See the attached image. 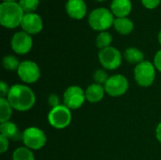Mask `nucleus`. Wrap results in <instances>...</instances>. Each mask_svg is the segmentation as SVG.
I'll return each mask as SVG.
<instances>
[{
    "label": "nucleus",
    "mask_w": 161,
    "mask_h": 160,
    "mask_svg": "<svg viewBox=\"0 0 161 160\" xmlns=\"http://www.w3.org/2000/svg\"><path fill=\"white\" fill-rule=\"evenodd\" d=\"M125 59L131 64H139L144 60V54L142 50L136 47H129L124 53Z\"/></svg>",
    "instance_id": "obj_18"
},
{
    "label": "nucleus",
    "mask_w": 161,
    "mask_h": 160,
    "mask_svg": "<svg viewBox=\"0 0 161 160\" xmlns=\"http://www.w3.org/2000/svg\"><path fill=\"white\" fill-rule=\"evenodd\" d=\"M156 138L158 141V142L161 143V122L158 124V126L156 128Z\"/></svg>",
    "instance_id": "obj_30"
},
{
    "label": "nucleus",
    "mask_w": 161,
    "mask_h": 160,
    "mask_svg": "<svg viewBox=\"0 0 161 160\" xmlns=\"http://www.w3.org/2000/svg\"><path fill=\"white\" fill-rule=\"evenodd\" d=\"M85 101H87L85 91L79 86H70L63 92V105L71 110L80 108L84 105Z\"/></svg>",
    "instance_id": "obj_8"
},
{
    "label": "nucleus",
    "mask_w": 161,
    "mask_h": 160,
    "mask_svg": "<svg viewBox=\"0 0 161 160\" xmlns=\"http://www.w3.org/2000/svg\"><path fill=\"white\" fill-rule=\"evenodd\" d=\"M110 9L117 18L127 17L132 10L131 0H112Z\"/></svg>",
    "instance_id": "obj_15"
},
{
    "label": "nucleus",
    "mask_w": 161,
    "mask_h": 160,
    "mask_svg": "<svg viewBox=\"0 0 161 160\" xmlns=\"http://www.w3.org/2000/svg\"><path fill=\"white\" fill-rule=\"evenodd\" d=\"M0 134L5 136L10 141L22 140V135L19 131L17 124L11 121L0 124Z\"/></svg>",
    "instance_id": "obj_16"
},
{
    "label": "nucleus",
    "mask_w": 161,
    "mask_h": 160,
    "mask_svg": "<svg viewBox=\"0 0 161 160\" xmlns=\"http://www.w3.org/2000/svg\"><path fill=\"white\" fill-rule=\"evenodd\" d=\"M154 65L156 69L161 73V49L156 53L154 57Z\"/></svg>",
    "instance_id": "obj_29"
},
{
    "label": "nucleus",
    "mask_w": 161,
    "mask_h": 160,
    "mask_svg": "<svg viewBox=\"0 0 161 160\" xmlns=\"http://www.w3.org/2000/svg\"><path fill=\"white\" fill-rule=\"evenodd\" d=\"M106 93L111 97H120L126 93L129 88L128 79L123 74H113L109 76L104 85Z\"/></svg>",
    "instance_id": "obj_9"
},
{
    "label": "nucleus",
    "mask_w": 161,
    "mask_h": 160,
    "mask_svg": "<svg viewBox=\"0 0 161 160\" xmlns=\"http://www.w3.org/2000/svg\"><path fill=\"white\" fill-rule=\"evenodd\" d=\"M8 145H9V140L0 134V153L1 154L6 153L7 150L8 149Z\"/></svg>",
    "instance_id": "obj_25"
},
{
    "label": "nucleus",
    "mask_w": 161,
    "mask_h": 160,
    "mask_svg": "<svg viewBox=\"0 0 161 160\" xmlns=\"http://www.w3.org/2000/svg\"><path fill=\"white\" fill-rule=\"evenodd\" d=\"M158 41H159V43H160L161 45V30L160 32L158 33Z\"/></svg>",
    "instance_id": "obj_31"
},
{
    "label": "nucleus",
    "mask_w": 161,
    "mask_h": 160,
    "mask_svg": "<svg viewBox=\"0 0 161 160\" xmlns=\"http://www.w3.org/2000/svg\"><path fill=\"white\" fill-rule=\"evenodd\" d=\"M40 4V0H19V5L25 13L34 12Z\"/></svg>",
    "instance_id": "obj_23"
},
{
    "label": "nucleus",
    "mask_w": 161,
    "mask_h": 160,
    "mask_svg": "<svg viewBox=\"0 0 161 160\" xmlns=\"http://www.w3.org/2000/svg\"><path fill=\"white\" fill-rule=\"evenodd\" d=\"M108 78H109V76H108V73L106 72V70H103V69H98L93 74L94 83H97V84H100L103 86L107 83Z\"/></svg>",
    "instance_id": "obj_24"
},
{
    "label": "nucleus",
    "mask_w": 161,
    "mask_h": 160,
    "mask_svg": "<svg viewBox=\"0 0 161 160\" xmlns=\"http://www.w3.org/2000/svg\"><path fill=\"white\" fill-rule=\"evenodd\" d=\"M161 0H142V5L149 9H153L156 8L159 4H160Z\"/></svg>",
    "instance_id": "obj_28"
},
{
    "label": "nucleus",
    "mask_w": 161,
    "mask_h": 160,
    "mask_svg": "<svg viewBox=\"0 0 161 160\" xmlns=\"http://www.w3.org/2000/svg\"><path fill=\"white\" fill-rule=\"evenodd\" d=\"M96 1H99V2H102V1H105V0H96Z\"/></svg>",
    "instance_id": "obj_33"
},
{
    "label": "nucleus",
    "mask_w": 161,
    "mask_h": 160,
    "mask_svg": "<svg viewBox=\"0 0 161 160\" xmlns=\"http://www.w3.org/2000/svg\"><path fill=\"white\" fill-rule=\"evenodd\" d=\"M115 30L121 35H128L134 29V23L127 17L116 18L113 23Z\"/></svg>",
    "instance_id": "obj_17"
},
{
    "label": "nucleus",
    "mask_w": 161,
    "mask_h": 160,
    "mask_svg": "<svg viewBox=\"0 0 161 160\" xmlns=\"http://www.w3.org/2000/svg\"><path fill=\"white\" fill-rule=\"evenodd\" d=\"M21 27L23 28V31L28 33L29 35L38 34L42 31L43 27L42 20L41 16L37 13H25Z\"/></svg>",
    "instance_id": "obj_12"
},
{
    "label": "nucleus",
    "mask_w": 161,
    "mask_h": 160,
    "mask_svg": "<svg viewBox=\"0 0 161 160\" xmlns=\"http://www.w3.org/2000/svg\"><path fill=\"white\" fill-rule=\"evenodd\" d=\"M7 99L13 109L21 112L30 110L36 103L34 91L25 84L12 85L9 89Z\"/></svg>",
    "instance_id": "obj_1"
},
{
    "label": "nucleus",
    "mask_w": 161,
    "mask_h": 160,
    "mask_svg": "<svg viewBox=\"0 0 161 160\" xmlns=\"http://www.w3.org/2000/svg\"><path fill=\"white\" fill-rule=\"evenodd\" d=\"M9 89H10V87L8 85L7 82L1 81L0 82V97L1 98H7V96L9 92Z\"/></svg>",
    "instance_id": "obj_27"
},
{
    "label": "nucleus",
    "mask_w": 161,
    "mask_h": 160,
    "mask_svg": "<svg viewBox=\"0 0 161 160\" xmlns=\"http://www.w3.org/2000/svg\"><path fill=\"white\" fill-rule=\"evenodd\" d=\"M17 74L23 83L33 84L40 79L41 69L36 62L32 60H24L20 63Z\"/></svg>",
    "instance_id": "obj_10"
},
{
    "label": "nucleus",
    "mask_w": 161,
    "mask_h": 160,
    "mask_svg": "<svg viewBox=\"0 0 161 160\" xmlns=\"http://www.w3.org/2000/svg\"><path fill=\"white\" fill-rule=\"evenodd\" d=\"M25 12L16 2H2L0 5V24L9 29L21 25Z\"/></svg>",
    "instance_id": "obj_2"
},
{
    "label": "nucleus",
    "mask_w": 161,
    "mask_h": 160,
    "mask_svg": "<svg viewBox=\"0 0 161 160\" xmlns=\"http://www.w3.org/2000/svg\"><path fill=\"white\" fill-rule=\"evenodd\" d=\"M105 87L97 83H92L89 85L85 90L86 100L92 104H96L102 101L105 96Z\"/></svg>",
    "instance_id": "obj_14"
},
{
    "label": "nucleus",
    "mask_w": 161,
    "mask_h": 160,
    "mask_svg": "<svg viewBox=\"0 0 161 160\" xmlns=\"http://www.w3.org/2000/svg\"><path fill=\"white\" fill-rule=\"evenodd\" d=\"M113 13L105 8H98L93 9L88 18L90 26L96 31H106L113 25Z\"/></svg>",
    "instance_id": "obj_3"
},
{
    "label": "nucleus",
    "mask_w": 161,
    "mask_h": 160,
    "mask_svg": "<svg viewBox=\"0 0 161 160\" xmlns=\"http://www.w3.org/2000/svg\"><path fill=\"white\" fill-rule=\"evenodd\" d=\"M72 110L63 104L50 109L47 120L49 124L55 129H64L68 127L72 122Z\"/></svg>",
    "instance_id": "obj_6"
},
{
    "label": "nucleus",
    "mask_w": 161,
    "mask_h": 160,
    "mask_svg": "<svg viewBox=\"0 0 161 160\" xmlns=\"http://www.w3.org/2000/svg\"><path fill=\"white\" fill-rule=\"evenodd\" d=\"M12 110L13 108L8 99L0 97V124L10 121Z\"/></svg>",
    "instance_id": "obj_19"
},
{
    "label": "nucleus",
    "mask_w": 161,
    "mask_h": 160,
    "mask_svg": "<svg viewBox=\"0 0 161 160\" xmlns=\"http://www.w3.org/2000/svg\"><path fill=\"white\" fill-rule=\"evenodd\" d=\"M98 58L102 67L108 71L118 69L123 62V55L117 48L113 46L100 50Z\"/></svg>",
    "instance_id": "obj_7"
},
{
    "label": "nucleus",
    "mask_w": 161,
    "mask_h": 160,
    "mask_svg": "<svg viewBox=\"0 0 161 160\" xmlns=\"http://www.w3.org/2000/svg\"><path fill=\"white\" fill-rule=\"evenodd\" d=\"M133 74L136 83L140 87L148 88L153 85L156 79L157 69L151 61L143 60L135 66Z\"/></svg>",
    "instance_id": "obj_4"
},
{
    "label": "nucleus",
    "mask_w": 161,
    "mask_h": 160,
    "mask_svg": "<svg viewBox=\"0 0 161 160\" xmlns=\"http://www.w3.org/2000/svg\"><path fill=\"white\" fill-rule=\"evenodd\" d=\"M20 63L18 58L13 56V55H7L3 58L2 59V65L3 67L7 70V71H9V72H17L19 66H20Z\"/></svg>",
    "instance_id": "obj_22"
},
{
    "label": "nucleus",
    "mask_w": 161,
    "mask_h": 160,
    "mask_svg": "<svg viewBox=\"0 0 161 160\" xmlns=\"http://www.w3.org/2000/svg\"><path fill=\"white\" fill-rule=\"evenodd\" d=\"M112 35L108 32V31H103V32H100L98 34V36L96 37V40H95V44L96 46L102 50V49H105L107 47H109L111 42H112Z\"/></svg>",
    "instance_id": "obj_21"
},
{
    "label": "nucleus",
    "mask_w": 161,
    "mask_h": 160,
    "mask_svg": "<svg viewBox=\"0 0 161 160\" xmlns=\"http://www.w3.org/2000/svg\"><path fill=\"white\" fill-rule=\"evenodd\" d=\"M10 46L12 51L17 55H25L27 54L32 46H33V40L31 35L25 31L16 32L10 41Z\"/></svg>",
    "instance_id": "obj_11"
},
{
    "label": "nucleus",
    "mask_w": 161,
    "mask_h": 160,
    "mask_svg": "<svg viewBox=\"0 0 161 160\" xmlns=\"http://www.w3.org/2000/svg\"><path fill=\"white\" fill-rule=\"evenodd\" d=\"M22 134L24 145L32 151L41 150L46 144L47 138L45 133L37 126H29L25 128Z\"/></svg>",
    "instance_id": "obj_5"
},
{
    "label": "nucleus",
    "mask_w": 161,
    "mask_h": 160,
    "mask_svg": "<svg viewBox=\"0 0 161 160\" xmlns=\"http://www.w3.org/2000/svg\"><path fill=\"white\" fill-rule=\"evenodd\" d=\"M3 2H16V0H2Z\"/></svg>",
    "instance_id": "obj_32"
},
{
    "label": "nucleus",
    "mask_w": 161,
    "mask_h": 160,
    "mask_svg": "<svg viewBox=\"0 0 161 160\" xmlns=\"http://www.w3.org/2000/svg\"><path fill=\"white\" fill-rule=\"evenodd\" d=\"M65 8L67 14L75 20L82 19L87 13V5L84 0H68Z\"/></svg>",
    "instance_id": "obj_13"
},
{
    "label": "nucleus",
    "mask_w": 161,
    "mask_h": 160,
    "mask_svg": "<svg viewBox=\"0 0 161 160\" xmlns=\"http://www.w3.org/2000/svg\"><path fill=\"white\" fill-rule=\"evenodd\" d=\"M11 160H35L32 150L27 147H18L12 153Z\"/></svg>",
    "instance_id": "obj_20"
},
{
    "label": "nucleus",
    "mask_w": 161,
    "mask_h": 160,
    "mask_svg": "<svg viewBox=\"0 0 161 160\" xmlns=\"http://www.w3.org/2000/svg\"><path fill=\"white\" fill-rule=\"evenodd\" d=\"M48 105L51 107V108H56V107L61 105V104H60V99H59V97H58L57 94H55V93L50 94L49 97H48Z\"/></svg>",
    "instance_id": "obj_26"
}]
</instances>
